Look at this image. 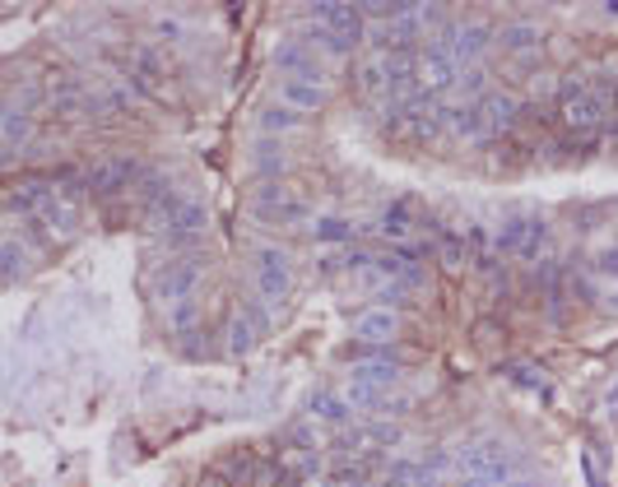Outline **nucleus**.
<instances>
[{
  "instance_id": "nucleus-12",
  "label": "nucleus",
  "mask_w": 618,
  "mask_h": 487,
  "mask_svg": "<svg viewBox=\"0 0 618 487\" xmlns=\"http://www.w3.org/2000/svg\"><path fill=\"white\" fill-rule=\"evenodd\" d=\"M484 117L493 125V135H507L511 125L526 117V98L511 93V89H498V93H484Z\"/></svg>"
},
{
  "instance_id": "nucleus-28",
  "label": "nucleus",
  "mask_w": 618,
  "mask_h": 487,
  "mask_svg": "<svg viewBox=\"0 0 618 487\" xmlns=\"http://www.w3.org/2000/svg\"><path fill=\"white\" fill-rule=\"evenodd\" d=\"M614 108H618V93H614Z\"/></svg>"
},
{
  "instance_id": "nucleus-29",
  "label": "nucleus",
  "mask_w": 618,
  "mask_h": 487,
  "mask_svg": "<svg viewBox=\"0 0 618 487\" xmlns=\"http://www.w3.org/2000/svg\"><path fill=\"white\" fill-rule=\"evenodd\" d=\"M223 487H229V483H223Z\"/></svg>"
},
{
  "instance_id": "nucleus-4",
  "label": "nucleus",
  "mask_w": 618,
  "mask_h": 487,
  "mask_svg": "<svg viewBox=\"0 0 618 487\" xmlns=\"http://www.w3.org/2000/svg\"><path fill=\"white\" fill-rule=\"evenodd\" d=\"M256 288H261V298L271 302V307H284L288 302V292H294V265H288V256L279 246H261L256 256Z\"/></svg>"
},
{
  "instance_id": "nucleus-22",
  "label": "nucleus",
  "mask_w": 618,
  "mask_h": 487,
  "mask_svg": "<svg viewBox=\"0 0 618 487\" xmlns=\"http://www.w3.org/2000/svg\"><path fill=\"white\" fill-rule=\"evenodd\" d=\"M168 325H173L177 339H191V334L200 330V311H196V302H177V307L168 311Z\"/></svg>"
},
{
  "instance_id": "nucleus-25",
  "label": "nucleus",
  "mask_w": 618,
  "mask_h": 487,
  "mask_svg": "<svg viewBox=\"0 0 618 487\" xmlns=\"http://www.w3.org/2000/svg\"><path fill=\"white\" fill-rule=\"evenodd\" d=\"M507 376L517 380V386H526V390H544V376H540V372H530V367H511Z\"/></svg>"
},
{
  "instance_id": "nucleus-15",
  "label": "nucleus",
  "mask_w": 618,
  "mask_h": 487,
  "mask_svg": "<svg viewBox=\"0 0 618 487\" xmlns=\"http://www.w3.org/2000/svg\"><path fill=\"white\" fill-rule=\"evenodd\" d=\"M493 42H498V33H493L488 19H470V24H461L456 33V56H461V66L470 70V60H479Z\"/></svg>"
},
{
  "instance_id": "nucleus-19",
  "label": "nucleus",
  "mask_w": 618,
  "mask_h": 487,
  "mask_svg": "<svg viewBox=\"0 0 618 487\" xmlns=\"http://www.w3.org/2000/svg\"><path fill=\"white\" fill-rule=\"evenodd\" d=\"M498 42L511 52V56H534V47H540L544 42V33L530 24V19H511V24L498 33Z\"/></svg>"
},
{
  "instance_id": "nucleus-7",
  "label": "nucleus",
  "mask_w": 618,
  "mask_h": 487,
  "mask_svg": "<svg viewBox=\"0 0 618 487\" xmlns=\"http://www.w3.org/2000/svg\"><path fill=\"white\" fill-rule=\"evenodd\" d=\"M200 284V265L196 261H168V265H158L154 269V279H150V292L158 302H191V292Z\"/></svg>"
},
{
  "instance_id": "nucleus-21",
  "label": "nucleus",
  "mask_w": 618,
  "mask_h": 487,
  "mask_svg": "<svg viewBox=\"0 0 618 487\" xmlns=\"http://www.w3.org/2000/svg\"><path fill=\"white\" fill-rule=\"evenodd\" d=\"M0 261H5V284H19V279H24L29 256H24V242H19V237H5V246H0Z\"/></svg>"
},
{
  "instance_id": "nucleus-1",
  "label": "nucleus",
  "mask_w": 618,
  "mask_h": 487,
  "mask_svg": "<svg viewBox=\"0 0 618 487\" xmlns=\"http://www.w3.org/2000/svg\"><path fill=\"white\" fill-rule=\"evenodd\" d=\"M511 261H526V265H540L549 256V223L540 214H511L493 242Z\"/></svg>"
},
{
  "instance_id": "nucleus-20",
  "label": "nucleus",
  "mask_w": 618,
  "mask_h": 487,
  "mask_svg": "<svg viewBox=\"0 0 618 487\" xmlns=\"http://www.w3.org/2000/svg\"><path fill=\"white\" fill-rule=\"evenodd\" d=\"M354 219H344V214H317V223H312V237L317 242H354Z\"/></svg>"
},
{
  "instance_id": "nucleus-9",
  "label": "nucleus",
  "mask_w": 618,
  "mask_h": 487,
  "mask_svg": "<svg viewBox=\"0 0 618 487\" xmlns=\"http://www.w3.org/2000/svg\"><path fill=\"white\" fill-rule=\"evenodd\" d=\"M354 380H367V386H390V380H400V357L390 344H367L363 357L354 363Z\"/></svg>"
},
{
  "instance_id": "nucleus-14",
  "label": "nucleus",
  "mask_w": 618,
  "mask_h": 487,
  "mask_svg": "<svg viewBox=\"0 0 618 487\" xmlns=\"http://www.w3.org/2000/svg\"><path fill=\"white\" fill-rule=\"evenodd\" d=\"M415 223H419V214H415V204H409V200H390L386 209H382V219H377V232H382V237L386 242H415V237H409V232H415Z\"/></svg>"
},
{
  "instance_id": "nucleus-10",
  "label": "nucleus",
  "mask_w": 618,
  "mask_h": 487,
  "mask_svg": "<svg viewBox=\"0 0 618 487\" xmlns=\"http://www.w3.org/2000/svg\"><path fill=\"white\" fill-rule=\"evenodd\" d=\"M252 209H256V219L261 223H298L307 209L288 196V190L279 186V181H265L261 190H256V200H252Z\"/></svg>"
},
{
  "instance_id": "nucleus-11",
  "label": "nucleus",
  "mask_w": 618,
  "mask_h": 487,
  "mask_svg": "<svg viewBox=\"0 0 618 487\" xmlns=\"http://www.w3.org/2000/svg\"><path fill=\"white\" fill-rule=\"evenodd\" d=\"M396 334H400V311H390V307H367L354 321L358 344H390Z\"/></svg>"
},
{
  "instance_id": "nucleus-27",
  "label": "nucleus",
  "mask_w": 618,
  "mask_h": 487,
  "mask_svg": "<svg viewBox=\"0 0 618 487\" xmlns=\"http://www.w3.org/2000/svg\"><path fill=\"white\" fill-rule=\"evenodd\" d=\"M511 487H534V483H511Z\"/></svg>"
},
{
  "instance_id": "nucleus-13",
  "label": "nucleus",
  "mask_w": 618,
  "mask_h": 487,
  "mask_svg": "<svg viewBox=\"0 0 618 487\" xmlns=\"http://www.w3.org/2000/svg\"><path fill=\"white\" fill-rule=\"evenodd\" d=\"M307 418L325 422V428H349V422H354V405H349L344 390H317L307 399Z\"/></svg>"
},
{
  "instance_id": "nucleus-3",
  "label": "nucleus",
  "mask_w": 618,
  "mask_h": 487,
  "mask_svg": "<svg viewBox=\"0 0 618 487\" xmlns=\"http://www.w3.org/2000/svg\"><path fill=\"white\" fill-rule=\"evenodd\" d=\"M205 228H210V214H205V204H200V200H181L168 219L150 223L154 242H163V246H191V242L205 237Z\"/></svg>"
},
{
  "instance_id": "nucleus-26",
  "label": "nucleus",
  "mask_w": 618,
  "mask_h": 487,
  "mask_svg": "<svg viewBox=\"0 0 618 487\" xmlns=\"http://www.w3.org/2000/svg\"><path fill=\"white\" fill-rule=\"evenodd\" d=\"M158 33H163V37H187L191 29L181 24V19H173V14H163V19H158Z\"/></svg>"
},
{
  "instance_id": "nucleus-24",
  "label": "nucleus",
  "mask_w": 618,
  "mask_h": 487,
  "mask_svg": "<svg viewBox=\"0 0 618 487\" xmlns=\"http://www.w3.org/2000/svg\"><path fill=\"white\" fill-rule=\"evenodd\" d=\"M400 302H409V288H405L400 279H386V284L377 288V307H390V311H396Z\"/></svg>"
},
{
  "instance_id": "nucleus-23",
  "label": "nucleus",
  "mask_w": 618,
  "mask_h": 487,
  "mask_svg": "<svg viewBox=\"0 0 618 487\" xmlns=\"http://www.w3.org/2000/svg\"><path fill=\"white\" fill-rule=\"evenodd\" d=\"M284 441H288V451H294V455H298V451H317V432H312V422H298V428H288V436H284Z\"/></svg>"
},
{
  "instance_id": "nucleus-2",
  "label": "nucleus",
  "mask_w": 618,
  "mask_h": 487,
  "mask_svg": "<svg viewBox=\"0 0 618 487\" xmlns=\"http://www.w3.org/2000/svg\"><path fill=\"white\" fill-rule=\"evenodd\" d=\"M438 117L446 125V135H456L465 144H488L498 140L493 135V125L484 117V98H456V102H438Z\"/></svg>"
},
{
  "instance_id": "nucleus-17",
  "label": "nucleus",
  "mask_w": 618,
  "mask_h": 487,
  "mask_svg": "<svg viewBox=\"0 0 618 487\" xmlns=\"http://www.w3.org/2000/svg\"><path fill=\"white\" fill-rule=\"evenodd\" d=\"M279 102H288L294 112H321L325 108V84H307V79H284Z\"/></svg>"
},
{
  "instance_id": "nucleus-5",
  "label": "nucleus",
  "mask_w": 618,
  "mask_h": 487,
  "mask_svg": "<svg viewBox=\"0 0 618 487\" xmlns=\"http://www.w3.org/2000/svg\"><path fill=\"white\" fill-rule=\"evenodd\" d=\"M609 112H614V89L609 84H591L582 98L563 108V125L572 135H591V131H600Z\"/></svg>"
},
{
  "instance_id": "nucleus-18",
  "label": "nucleus",
  "mask_w": 618,
  "mask_h": 487,
  "mask_svg": "<svg viewBox=\"0 0 618 487\" xmlns=\"http://www.w3.org/2000/svg\"><path fill=\"white\" fill-rule=\"evenodd\" d=\"M252 163H256V173H261L265 181H279V173L288 167V150H284V140L261 135V140L252 144Z\"/></svg>"
},
{
  "instance_id": "nucleus-16",
  "label": "nucleus",
  "mask_w": 618,
  "mask_h": 487,
  "mask_svg": "<svg viewBox=\"0 0 618 487\" xmlns=\"http://www.w3.org/2000/svg\"><path fill=\"white\" fill-rule=\"evenodd\" d=\"M256 125H261V135H275V140H284V135L302 131V112H294V108H288V102H265V108L256 112Z\"/></svg>"
},
{
  "instance_id": "nucleus-8",
  "label": "nucleus",
  "mask_w": 618,
  "mask_h": 487,
  "mask_svg": "<svg viewBox=\"0 0 618 487\" xmlns=\"http://www.w3.org/2000/svg\"><path fill=\"white\" fill-rule=\"evenodd\" d=\"M37 135V121L29 117V108H19V102L10 98L5 108H0V140H5V167L19 163V154H24V144Z\"/></svg>"
},
{
  "instance_id": "nucleus-6",
  "label": "nucleus",
  "mask_w": 618,
  "mask_h": 487,
  "mask_svg": "<svg viewBox=\"0 0 618 487\" xmlns=\"http://www.w3.org/2000/svg\"><path fill=\"white\" fill-rule=\"evenodd\" d=\"M140 177H144V163H135V158H108V163H98L93 173H85L93 200H112L121 190L140 186Z\"/></svg>"
}]
</instances>
